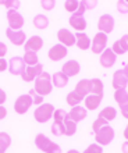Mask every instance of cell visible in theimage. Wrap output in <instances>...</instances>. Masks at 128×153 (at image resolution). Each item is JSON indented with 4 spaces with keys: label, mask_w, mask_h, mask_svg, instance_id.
Masks as SVG:
<instances>
[{
    "label": "cell",
    "mask_w": 128,
    "mask_h": 153,
    "mask_svg": "<svg viewBox=\"0 0 128 153\" xmlns=\"http://www.w3.org/2000/svg\"><path fill=\"white\" fill-rule=\"evenodd\" d=\"M33 91L40 96H48L53 91V84H52V75L49 73H42L35 81H33Z\"/></svg>",
    "instance_id": "1"
},
{
    "label": "cell",
    "mask_w": 128,
    "mask_h": 153,
    "mask_svg": "<svg viewBox=\"0 0 128 153\" xmlns=\"http://www.w3.org/2000/svg\"><path fill=\"white\" fill-rule=\"evenodd\" d=\"M35 146L45 153H61V148L56 142L50 141L45 134H38L35 137Z\"/></svg>",
    "instance_id": "2"
},
{
    "label": "cell",
    "mask_w": 128,
    "mask_h": 153,
    "mask_svg": "<svg viewBox=\"0 0 128 153\" xmlns=\"http://www.w3.org/2000/svg\"><path fill=\"white\" fill-rule=\"evenodd\" d=\"M54 106L52 103H43V105L38 106L33 111V118H35L36 123L39 124H45L48 123L50 118L53 117V113H54Z\"/></svg>",
    "instance_id": "3"
},
{
    "label": "cell",
    "mask_w": 128,
    "mask_h": 153,
    "mask_svg": "<svg viewBox=\"0 0 128 153\" xmlns=\"http://www.w3.org/2000/svg\"><path fill=\"white\" fill-rule=\"evenodd\" d=\"M113 139H114V129L109 124H106L97 132H95V143L100 145L102 148L110 145L113 142Z\"/></svg>",
    "instance_id": "4"
},
{
    "label": "cell",
    "mask_w": 128,
    "mask_h": 153,
    "mask_svg": "<svg viewBox=\"0 0 128 153\" xmlns=\"http://www.w3.org/2000/svg\"><path fill=\"white\" fill-rule=\"evenodd\" d=\"M32 105H33V103H32V97L29 93L21 95V96H18L16 99V102H14V111H16L17 114L22 116V114L28 113V110L31 109Z\"/></svg>",
    "instance_id": "5"
},
{
    "label": "cell",
    "mask_w": 128,
    "mask_h": 153,
    "mask_svg": "<svg viewBox=\"0 0 128 153\" xmlns=\"http://www.w3.org/2000/svg\"><path fill=\"white\" fill-rule=\"evenodd\" d=\"M107 46V35L102 32H97L91 40V50L93 54H102L106 50Z\"/></svg>",
    "instance_id": "6"
},
{
    "label": "cell",
    "mask_w": 128,
    "mask_h": 153,
    "mask_svg": "<svg viewBox=\"0 0 128 153\" xmlns=\"http://www.w3.org/2000/svg\"><path fill=\"white\" fill-rule=\"evenodd\" d=\"M7 22H8V28L10 29H13V31H21V28L25 24V20H24V17L20 14V11L10 10V11H7Z\"/></svg>",
    "instance_id": "7"
},
{
    "label": "cell",
    "mask_w": 128,
    "mask_h": 153,
    "mask_svg": "<svg viewBox=\"0 0 128 153\" xmlns=\"http://www.w3.org/2000/svg\"><path fill=\"white\" fill-rule=\"evenodd\" d=\"M67 54H68V49L65 48V46H63V45H60V43L52 46V48L49 49V52H48L49 60L54 61V63L64 60V59L67 57Z\"/></svg>",
    "instance_id": "8"
},
{
    "label": "cell",
    "mask_w": 128,
    "mask_h": 153,
    "mask_svg": "<svg viewBox=\"0 0 128 153\" xmlns=\"http://www.w3.org/2000/svg\"><path fill=\"white\" fill-rule=\"evenodd\" d=\"M97 29H99V32L106 33V35L112 33L113 29H114V18H113V16H110V14L100 16L99 21H97Z\"/></svg>",
    "instance_id": "9"
},
{
    "label": "cell",
    "mask_w": 128,
    "mask_h": 153,
    "mask_svg": "<svg viewBox=\"0 0 128 153\" xmlns=\"http://www.w3.org/2000/svg\"><path fill=\"white\" fill-rule=\"evenodd\" d=\"M57 40L59 43L65 46V48H71L75 45V35L70 31V29H65V28H61L57 31Z\"/></svg>",
    "instance_id": "10"
},
{
    "label": "cell",
    "mask_w": 128,
    "mask_h": 153,
    "mask_svg": "<svg viewBox=\"0 0 128 153\" xmlns=\"http://www.w3.org/2000/svg\"><path fill=\"white\" fill-rule=\"evenodd\" d=\"M27 68L22 57H11L8 60V71L11 75H22Z\"/></svg>",
    "instance_id": "11"
},
{
    "label": "cell",
    "mask_w": 128,
    "mask_h": 153,
    "mask_svg": "<svg viewBox=\"0 0 128 153\" xmlns=\"http://www.w3.org/2000/svg\"><path fill=\"white\" fill-rule=\"evenodd\" d=\"M6 36L14 46H24L25 42H27V35H25L24 31H13V29L7 28L6 29Z\"/></svg>",
    "instance_id": "12"
},
{
    "label": "cell",
    "mask_w": 128,
    "mask_h": 153,
    "mask_svg": "<svg viewBox=\"0 0 128 153\" xmlns=\"http://www.w3.org/2000/svg\"><path fill=\"white\" fill-rule=\"evenodd\" d=\"M42 73H43V64L39 63V64L33 65V67H27L24 74L21 75V78H22L24 82H32V81H35Z\"/></svg>",
    "instance_id": "13"
},
{
    "label": "cell",
    "mask_w": 128,
    "mask_h": 153,
    "mask_svg": "<svg viewBox=\"0 0 128 153\" xmlns=\"http://www.w3.org/2000/svg\"><path fill=\"white\" fill-rule=\"evenodd\" d=\"M116 60H117V56L116 53L112 50V48L106 49L102 54H100V59H99V63L103 68H112L113 65L116 64Z\"/></svg>",
    "instance_id": "14"
},
{
    "label": "cell",
    "mask_w": 128,
    "mask_h": 153,
    "mask_svg": "<svg viewBox=\"0 0 128 153\" xmlns=\"http://www.w3.org/2000/svg\"><path fill=\"white\" fill-rule=\"evenodd\" d=\"M42 48H43V39L38 36V35H33L29 39H27V42L24 45L25 52H32V53H38Z\"/></svg>",
    "instance_id": "15"
},
{
    "label": "cell",
    "mask_w": 128,
    "mask_h": 153,
    "mask_svg": "<svg viewBox=\"0 0 128 153\" xmlns=\"http://www.w3.org/2000/svg\"><path fill=\"white\" fill-rule=\"evenodd\" d=\"M81 71V64L78 63L77 60H68L65 61L61 67V73L65 74L68 78H71V76H75L78 75Z\"/></svg>",
    "instance_id": "16"
},
{
    "label": "cell",
    "mask_w": 128,
    "mask_h": 153,
    "mask_svg": "<svg viewBox=\"0 0 128 153\" xmlns=\"http://www.w3.org/2000/svg\"><path fill=\"white\" fill-rule=\"evenodd\" d=\"M113 88H114V91H118V89H125L128 85V79L127 76L124 75V73H123V70H117V71H114V74H113Z\"/></svg>",
    "instance_id": "17"
},
{
    "label": "cell",
    "mask_w": 128,
    "mask_h": 153,
    "mask_svg": "<svg viewBox=\"0 0 128 153\" xmlns=\"http://www.w3.org/2000/svg\"><path fill=\"white\" fill-rule=\"evenodd\" d=\"M102 100H103V96L102 95H88V96L84 99V107L86 109V111H95L97 107L100 106V103H102Z\"/></svg>",
    "instance_id": "18"
},
{
    "label": "cell",
    "mask_w": 128,
    "mask_h": 153,
    "mask_svg": "<svg viewBox=\"0 0 128 153\" xmlns=\"http://www.w3.org/2000/svg\"><path fill=\"white\" fill-rule=\"evenodd\" d=\"M112 50L116 53V56H121V54H125L128 52V33L113 43Z\"/></svg>",
    "instance_id": "19"
},
{
    "label": "cell",
    "mask_w": 128,
    "mask_h": 153,
    "mask_svg": "<svg viewBox=\"0 0 128 153\" xmlns=\"http://www.w3.org/2000/svg\"><path fill=\"white\" fill-rule=\"evenodd\" d=\"M68 24L71 27L72 29H75V32H84L85 29H86V20H85L84 17H80V16H75V14H72L70 17V20H68Z\"/></svg>",
    "instance_id": "20"
},
{
    "label": "cell",
    "mask_w": 128,
    "mask_h": 153,
    "mask_svg": "<svg viewBox=\"0 0 128 153\" xmlns=\"http://www.w3.org/2000/svg\"><path fill=\"white\" fill-rule=\"evenodd\" d=\"M70 120H72L74 123H81L82 120L86 118V109L85 107H81V106H75V107H71L70 113H68Z\"/></svg>",
    "instance_id": "21"
},
{
    "label": "cell",
    "mask_w": 128,
    "mask_h": 153,
    "mask_svg": "<svg viewBox=\"0 0 128 153\" xmlns=\"http://www.w3.org/2000/svg\"><path fill=\"white\" fill-rule=\"evenodd\" d=\"M81 97H86L88 95H91V79H81L78 81V84L75 85L74 89Z\"/></svg>",
    "instance_id": "22"
},
{
    "label": "cell",
    "mask_w": 128,
    "mask_h": 153,
    "mask_svg": "<svg viewBox=\"0 0 128 153\" xmlns=\"http://www.w3.org/2000/svg\"><path fill=\"white\" fill-rule=\"evenodd\" d=\"M75 45L80 50H88L91 49V39L85 32L75 33Z\"/></svg>",
    "instance_id": "23"
},
{
    "label": "cell",
    "mask_w": 128,
    "mask_h": 153,
    "mask_svg": "<svg viewBox=\"0 0 128 153\" xmlns=\"http://www.w3.org/2000/svg\"><path fill=\"white\" fill-rule=\"evenodd\" d=\"M68 81H70V78H68L65 74L61 73V71L54 73L52 75V84H53V86H56V88H65L68 85Z\"/></svg>",
    "instance_id": "24"
},
{
    "label": "cell",
    "mask_w": 128,
    "mask_h": 153,
    "mask_svg": "<svg viewBox=\"0 0 128 153\" xmlns=\"http://www.w3.org/2000/svg\"><path fill=\"white\" fill-rule=\"evenodd\" d=\"M97 117L103 118L106 123H110V121H113L117 117V110L114 107H112V106H106L103 110H100V113Z\"/></svg>",
    "instance_id": "25"
},
{
    "label": "cell",
    "mask_w": 128,
    "mask_h": 153,
    "mask_svg": "<svg viewBox=\"0 0 128 153\" xmlns=\"http://www.w3.org/2000/svg\"><path fill=\"white\" fill-rule=\"evenodd\" d=\"M33 27L36 29H39V31H43L49 27V20L48 17L43 16V14H36L33 17Z\"/></svg>",
    "instance_id": "26"
},
{
    "label": "cell",
    "mask_w": 128,
    "mask_h": 153,
    "mask_svg": "<svg viewBox=\"0 0 128 153\" xmlns=\"http://www.w3.org/2000/svg\"><path fill=\"white\" fill-rule=\"evenodd\" d=\"M65 102H67V105L70 106V107H75V106H80L81 102H84V97H81L75 91H71V92L67 93Z\"/></svg>",
    "instance_id": "27"
},
{
    "label": "cell",
    "mask_w": 128,
    "mask_h": 153,
    "mask_svg": "<svg viewBox=\"0 0 128 153\" xmlns=\"http://www.w3.org/2000/svg\"><path fill=\"white\" fill-rule=\"evenodd\" d=\"M103 82L99 78H92L91 79V93L92 95H102L103 96Z\"/></svg>",
    "instance_id": "28"
},
{
    "label": "cell",
    "mask_w": 128,
    "mask_h": 153,
    "mask_svg": "<svg viewBox=\"0 0 128 153\" xmlns=\"http://www.w3.org/2000/svg\"><path fill=\"white\" fill-rule=\"evenodd\" d=\"M22 60H24V63H25L27 67H33V65L39 64V60H38V53L25 52L24 56H22Z\"/></svg>",
    "instance_id": "29"
},
{
    "label": "cell",
    "mask_w": 128,
    "mask_h": 153,
    "mask_svg": "<svg viewBox=\"0 0 128 153\" xmlns=\"http://www.w3.org/2000/svg\"><path fill=\"white\" fill-rule=\"evenodd\" d=\"M75 132H77V123L70 120V117H68L67 120L64 121V135L65 137H72V135H75Z\"/></svg>",
    "instance_id": "30"
},
{
    "label": "cell",
    "mask_w": 128,
    "mask_h": 153,
    "mask_svg": "<svg viewBox=\"0 0 128 153\" xmlns=\"http://www.w3.org/2000/svg\"><path fill=\"white\" fill-rule=\"evenodd\" d=\"M11 145V137L7 132H0V153H4Z\"/></svg>",
    "instance_id": "31"
},
{
    "label": "cell",
    "mask_w": 128,
    "mask_h": 153,
    "mask_svg": "<svg viewBox=\"0 0 128 153\" xmlns=\"http://www.w3.org/2000/svg\"><path fill=\"white\" fill-rule=\"evenodd\" d=\"M78 7H80V1H78V0H65V1H64V8H65V11L71 13V16L75 14Z\"/></svg>",
    "instance_id": "32"
},
{
    "label": "cell",
    "mask_w": 128,
    "mask_h": 153,
    "mask_svg": "<svg viewBox=\"0 0 128 153\" xmlns=\"http://www.w3.org/2000/svg\"><path fill=\"white\" fill-rule=\"evenodd\" d=\"M128 99V93L125 89H118V91H114V100L118 106L123 105L125 100Z\"/></svg>",
    "instance_id": "33"
},
{
    "label": "cell",
    "mask_w": 128,
    "mask_h": 153,
    "mask_svg": "<svg viewBox=\"0 0 128 153\" xmlns=\"http://www.w3.org/2000/svg\"><path fill=\"white\" fill-rule=\"evenodd\" d=\"M68 118V113L67 111H64L61 109H56L54 110V113H53V121H56V123H63Z\"/></svg>",
    "instance_id": "34"
},
{
    "label": "cell",
    "mask_w": 128,
    "mask_h": 153,
    "mask_svg": "<svg viewBox=\"0 0 128 153\" xmlns=\"http://www.w3.org/2000/svg\"><path fill=\"white\" fill-rule=\"evenodd\" d=\"M50 131L54 137H61L64 135V124L63 123H56V121H53V125L50 127Z\"/></svg>",
    "instance_id": "35"
},
{
    "label": "cell",
    "mask_w": 128,
    "mask_h": 153,
    "mask_svg": "<svg viewBox=\"0 0 128 153\" xmlns=\"http://www.w3.org/2000/svg\"><path fill=\"white\" fill-rule=\"evenodd\" d=\"M20 1H14V0H0V6L7 8V11L10 10H17L18 11V7H20Z\"/></svg>",
    "instance_id": "36"
},
{
    "label": "cell",
    "mask_w": 128,
    "mask_h": 153,
    "mask_svg": "<svg viewBox=\"0 0 128 153\" xmlns=\"http://www.w3.org/2000/svg\"><path fill=\"white\" fill-rule=\"evenodd\" d=\"M82 153H103V148L97 143H91L89 146H86V149Z\"/></svg>",
    "instance_id": "37"
},
{
    "label": "cell",
    "mask_w": 128,
    "mask_h": 153,
    "mask_svg": "<svg viewBox=\"0 0 128 153\" xmlns=\"http://www.w3.org/2000/svg\"><path fill=\"white\" fill-rule=\"evenodd\" d=\"M40 7L43 8L45 11H52L53 8L56 7V1L54 0H42L40 1Z\"/></svg>",
    "instance_id": "38"
},
{
    "label": "cell",
    "mask_w": 128,
    "mask_h": 153,
    "mask_svg": "<svg viewBox=\"0 0 128 153\" xmlns=\"http://www.w3.org/2000/svg\"><path fill=\"white\" fill-rule=\"evenodd\" d=\"M29 95H31V97H32V103H33V105H36V106L43 105V96L38 95L33 89H31V91H29Z\"/></svg>",
    "instance_id": "39"
},
{
    "label": "cell",
    "mask_w": 128,
    "mask_h": 153,
    "mask_svg": "<svg viewBox=\"0 0 128 153\" xmlns=\"http://www.w3.org/2000/svg\"><path fill=\"white\" fill-rule=\"evenodd\" d=\"M106 124H109V123H106V121L103 120V118H100V117H97L95 121H93V124H92V131L93 132H97L102 127H104Z\"/></svg>",
    "instance_id": "40"
},
{
    "label": "cell",
    "mask_w": 128,
    "mask_h": 153,
    "mask_svg": "<svg viewBox=\"0 0 128 153\" xmlns=\"http://www.w3.org/2000/svg\"><path fill=\"white\" fill-rule=\"evenodd\" d=\"M117 11L121 13V14H127L128 13V1L127 0H120L117 1Z\"/></svg>",
    "instance_id": "41"
},
{
    "label": "cell",
    "mask_w": 128,
    "mask_h": 153,
    "mask_svg": "<svg viewBox=\"0 0 128 153\" xmlns=\"http://www.w3.org/2000/svg\"><path fill=\"white\" fill-rule=\"evenodd\" d=\"M118 107H120L121 116H123L124 118H127V120H128V99L124 102V103H123V105L118 106Z\"/></svg>",
    "instance_id": "42"
},
{
    "label": "cell",
    "mask_w": 128,
    "mask_h": 153,
    "mask_svg": "<svg viewBox=\"0 0 128 153\" xmlns=\"http://www.w3.org/2000/svg\"><path fill=\"white\" fill-rule=\"evenodd\" d=\"M85 11H86V6H85V0H82V1H80V7H78V10L75 11V16L84 17Z\"/></svg>",
    "instance_id": "43"
},
{
    "label": "cell",
    "mask_w": 128,
    "mask_h": 153,
    "mask_svg": "<svg viewBox=\"0 0 128 153\" xmlns=\"http://www.w3.org/2000/svg\"><path fill=\"white\" fill-rule=\"evenodd\" d=\"M8 68V61L6 59H0V73H4Z\"/></svg>",
    "instance_id": "44"
},
{
    "label": "cell",
    "mask_w": 128,
    "mask_h": 153,
    "mask_svg": "<svg viewBox=\"0 0 128 153\" xmlns=\"http://www.w3.org/2000/svg\"><path fill=\"white\" fill-rule=\"evenodd\" d=\"M6 54H7V46L3 42H0V59H4Z\"/></svg>",
    "instance_id": "45"
},
{
    "label": "cell",
    "mask_w": 128,
    "mask_h": 153,
    "mask_svg": "<svg viewBox=\"0 0 128 153\" xmlns=\"http://www.w3.org/2000/svg\"><path fill=\"white\" fill-rule=\"evenodd\" d=\"M6 100H7V95H6V92L3 89L0 88V106H3L6 103Z\"/></svg>",
    "instance_id": "46"
},
{
    "label": "cell",
    "mask_w": 128,
    "mask_h": 153,
    "mask_svg": "<svg viewBox=\"0 0 128 153\" xmlns=\"http://www.w3.org/2000/svg\"><path fill=\"white\" fill-rule=\"evenodd\" d=\"M6 116H7V110H6V107H4V106H0V120H4Z\"/></svg>",
    "instance_id": "47"
},
{
    "label": "cell",
    "mask_w": 128,
    "mask_h": 153,
    "mask_svg": "<svg viewBox=\"0 0 128 153\" xmlns=\"http://www.w3.org/2000/svg\"><path fill=\"white\" fill-rule=\"evenodd\" d=\"M85 6H86V10H92L95 8L96 1H85Z\"/></svg>",
    "instance_id": "48"
},
{
    "label": "cell",
    "mask_w": 128,
    "mask_h": 153,
    "mask_svg": "<svg viewBox=\"0 0 128 153\" xmlns=\"http://www.w3.org/2000/svg\"><path fill=\"white\" fill-rule=\"evenodd\" d=\"M121 152L123 153H128V141H125L123 145H121Z\"/></svg>",
    "instance_id": "49"
},
{
    "label": "cell",
    "mask_w": 128,
    "mask_h": 153,
    "mask_svg": "<svg viewBox=\"0 0 128 153\" xmlns=\"http://www.w3.org/2000/svg\"><path fill=\"white\" fill-rule=\"evenodd\" d=\"M123 73H124V75L127 76V79H128V63L124 65V68H123Z\"/></svg>",
    "instance_id": "50"
},
{
    "label": "cell",
    "mask_w": 128,
    "mask_h": 153,
    "mask_svg": "<svg viewBox=\"0 0 128 153\" xmlns=\"http://www.w3.org/2000/svg\"><path fill=\"white\" fill-rule=\"evenodd\" d=\"M123 135H124L125 141H128V124L125 125V129H124V134H123Z\"/></svg>",
    "instance_id": "51"
},
{
    "label": "cell",
    "mask_w": 128,
    "mask_h": 153,
    "mask_svg": "<svg viewBox=\"0 0 128 153\" xmlns=\"http://www.w3.org/2000/svg\"><path fill=\"white\" fill-rule=\"evenodd\" d=\"M67 153H82V152H78V150H75V149H70Z\"/></svg>",
    "instance_id": "52"
}]
</instances>
